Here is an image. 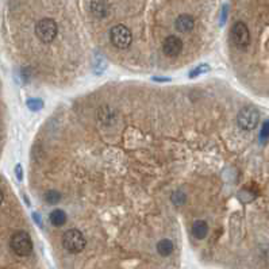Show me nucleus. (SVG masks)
Masks as SVG:
<instances>
[{
    "label": "nucleus",
    "mask_w": 269,
    "mask_h": 269,
    "mask_svg": "<svg viewBox=\"0 0 269 269\" xmlns=\"http://www.w3.org/2000/svg\"><path fill=\"white\" fill-rule=\"evenodd\" d=\"M62 246L69 253H81L87 246V240L80 230L69 229L62 236Z\"/></svg>",
    "instance_id": "nucleus-1"
},
{
    "label": "nucleus",
    "mask_w": 269,
    "mask_h": 269,
    "mask_svg": "<svg viewBox=\"0 0 269 269\" xmlns=\"http://www.w3.org/2000/svg\"><path fill=\"white\" fill-rule=\"evenodd\" d=\"M10 246H11L12 252L16 256L26 257L32 252V240L30 237V234L20 230V231H16L15 234H12Z\"/></svg>",
    "instance_id": "nucleus-2"
},
{
    "label": "nucleus",
    "mask_w": 269,
    "mask_h": 269,
    "mask_svg": "<svg viewBox=\"0 0 269 269\" xmlns=\"http://www.w3.org/2000/svg\"><path fill=\"white\" fill-rule=\"evenodd\" d=\"M258 122H260V111L254 106H245L240 110L237 123L242 130H246V131L254 130Z\"/></svg>",
    "instance_id": "nucleus-3"
},
{
    "label": "nucleus",
    "mask_w": 269,
    "mask_h": 269,
    "mask_svg": "<svg viewBox=\"0 0 269 269\" xmlns=\"http://www.w3.org/2000/svg\"><path fill=\"white\" fill-rule=\"evenodd\" d=\"M57 32H58L57 23L50 18H44L36 24V36L44 44L53 42L57 37Z\"/></svg>",
    "instance_id": "nucleus-4"
},
{
    "label": "nucleus",
    "mask_w": 269,
    "mask_h": 269,
    "mask_svg": "<svg viewBox=\"0 0 269 269\" xmlns=\"http://www.w3.org/2000/svg\"><path fill=\"white\" fill-rule=\"evenodd\" d=\"M111 44L118 49H127L133 42V34L125 24H117L110 30Z\"/></svg>",
    "instance_id": "nucleus-5"
},
{
    "label": "nucleus",
    "mask_w": 269,
    "mask_h": 269,
    "mask_svg": "<svg viewBox=\"0 0 269 269\" xmlns=\"http://www.w3.org/2000/svg\"><path fill=\"white\" fill-rule=\"evenodd\" d=\"M230 37L233 44L240 49H246L250 45V31L244 22H236L231 27Z\"/></svg>",
    "instance_id": "nucleus-6"
},
{
    "label": "nucleus",
    "mask_w": 269,
    "mask_h": 269,
    "mask_svg": "<svg viewBox=\"0 0 269 269\" xmlns=\"http://www.w3.org/2000/svg\"><path fill=\"white\" fill-rule=\"evenodd\" d=\"M181 50H183V41L179 37L169 36L162 42V52L165 53V56L177 57L181 53Z\"/></svg>",
    "instance_id": "nucleus-7"
},
{
    "label": "nucleus",
    "mask_w": 269,
    "mask_h": 269,
    "mask_svg": "<svg viewBox=\"0 0 269 269\" xmlns=\"http://www.w3.org/2000/svg\"><path fill=\"white\" fill-rule=\"evenodd\" d=\"M195 26V20L188 14H183V15L177 16V19L175 20V27L177 31L180 32H189Z\"/></svg>",
    "instance_id": "nucleus-8"
},
{
    "label": "nucleus",
    "mask_w": 269,
    "mask_h": 269,
    "mask_svg": "<svg viewBox=\"0 0 269 269\" xmlns=\"http://www.w3.org/2000/svg\"><path fill=\"white\" fill-rule=\"evenodd\" d=\"M91 12L93 16L96 18H105L109 15L110 12V4L107 0H92L91 2Z\"/></svg>",
    "instance_id": "nucleus-9"
},
{
    "label": "nucleus",
    "mask_w": 269,
    "mask_h": 269,
    "mask_svg": "<svg viewBox=\"0 0 269 269\" xmlns=\"http://www.w3.org/2000/svg\"><path fill=\"white\" fill-rule=\"evenodd\" d=\"M192 236L196 240H205L209 234V225L206 221H195L192 223Z\"/></svg>",
    "instance_id": "nucleus-10"
},
{
    "label": "nucleus",
    "mask_w": 269,
    "mask_h": 269,
    "mask_svg": "<svg viewBox=\"0 0 269 269\" xmlns=\"http://www.w3.org/2000/svg\"><path fill=\"white\" fill-rule=\"evenodd\" d=\"M173 249H175V245H173V242L168 238H164V240H161L157 244V252L160 256L162 257H168L171 254L173 253Z\"/></svg>",
    "instance_id": "nucleus-11"
},
{
    "label": "nucleus",
    "mask_w": 269,
    "mask_h": 269,
    "mask_svg": "<svg viewBox=\"0 0 269 269\" xmlns=\"http://www.w3.org/2000/svg\"><path fill=\"white\" fill-rule=\"evenodd\" d=\"M49 221H50L53 226L60 227V226L65 225V222H66V214L62 210H54L49 215Z\"/></svg>",
    "instance_id": "nucleus-12"
},
{
    "label": "nucleus",
    "mask_w": 269,
    "mask_h": 269,
    "mask_svg": "<svg viewBox=\"0 0 269 269\" xmlns=\"http://www.w3.org/2000/svg\"><path fill=\"white\" fill-rule=\"evenodd\" d=\"M171 199H172L173 205L175 206H183L185 205V201H187V195H185L183 191H175V192L172 193Z\"/></svg>",
    "instance_id": "nucleus-13"
},
{
    "label": "nucleus",
    "mask_w": 269,
    "mask_h": 269,
    "mask_svg": "<svg viewBox=\"0 0 269 269\" xmlns=\"http://www.w3.org/2000/svg\"><path fill=\"white\" fill-rule=\"evenodd\" d=\"M45 200L49 205H56L61 200V193L58 191H48L45 193Z\"/></svg>",
    "instance_id": "nucleus-14"
},
{
    "label": "nucleus",
    "mask_w": 269,
    "mask_h": 269,
    "mask_svg": "<svg viewBox=\"0 0 269 269\" xmlns=\"http://www.w3.org/2000/svg\"><path fill=\"white\" fill-rule=\"evenodd\" d=\"M269 140V121H265L262 123L261 130H260V144H266Z\"/></svg>",
    "instance_id": "nucleus-15"
},
{
    "label": "nucleus",
    "mask_w": 269,
    "mask_h": 269,
    "mask_svg": "<svg viewBox=\"0 0 269 269\" xmlns=\"http://www.w3.org/2000/svg\"><path fill=\"white\" fill-rule=\"evenodd\" d=\"M207 72H210V65L203 64V65H199L197 68L192 69V71L189 72L188 76L191 77V79H195V77H197L199 75H201V73H207Z\"/></svg>",
    "instance_id": "nucleus-16"
},
{
    "label": "nucleus",
    "mask_w": 269,
    "mask_h": 269,
    "mask_svg": "<svg viewBox=\"0 0 269 269\" xmlns=\"http://www.w3.org/2000/svg\"><path fill=\"white\" fill-rule=\"evenodd\" d=\"M27 107L31 111H40L44 107V102L41 99H28L27 100Z\"/></svg>",
    "instance_id": "nucleus-17"
},
{
    "label": "nucleus",
    "mask_w": 269,
    "mask_h": 269,
    "mask_svg": "<svg viewBox=\"0 0 269 269\" xmlns=\"http://www.w3.org/2000/svg\"><path fill=\"white\" fill-rule=\"evenodd\" d=\"M15 175H16V179L19 181H22V179H23V171H22V165L18 164L15 166Z\"/></svg>",
    "instance_id": "nucleus-18"
},
{
    "label": "nucleus",
    "mask_w": 269,
    "mask_h": 269,
    "mask_svg": "<svg viewBox=\"0 0 269 269\" xmlns=\"http://www.w3.org/2000/svg\"><path fill=\"white\" fill-rule=\"evenodd\" d=\"M32 219L36 221V223L40 227H44V222H42V218H41V215L38 213H32Z\"/></svg>",
    "instance_id": "nucleus-19"
},
{
    "label": "nucleus",
    "mask_w": 269,
    "mask_h": 269,
    "mask_svg": "<svg viewBox=\"0 0 269 269\" xmlns=\"http://www.w3.org/2000/svg\"><path fill=\"white\" fill-rule=\"evenodd\" d=\"M227 11H229V8H227V6H223V10H222L221 24H225V22H226V18H227Z\"/></svg>",
    "instance_id": "nucleus-20"
},
{
    "label": "nucleus",
    "mask_w": 269,
    "mask_h": 269,
    "mask_svg": "<svg viewBox=\"0 0 269 269\" xmlns=\"http://www.w3.org/2000/svg\"><path fill=\"white\" fill-rule=\"evenodd\" d=\"M153 80L154 81H171L169 77H153Z\"/></svg>",
    "instance_id": "nucleus-21"
},
{
    "label": "nucleus",
    "mask_w": 269,
    "mask_h": 269,
    "mask_svg": "<svg viewBox=\"0 0 269 269\" xmlns=\"http://www.w3.org/2000/svg\"><path fill=\"white\" fill-rule=\"evenodd\" d=\"M4 200V195H3V191L0 189V206H2V203H3Z\"/></svg>",
    "instance_id": "nucleus-22"
}]
</instances>
